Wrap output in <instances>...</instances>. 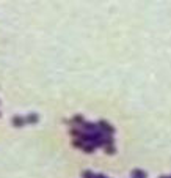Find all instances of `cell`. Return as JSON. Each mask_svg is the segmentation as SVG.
<instances>
[{
  "label": "cell",
  "mask_w": 171,
  "mask_h": 178,
  "mask_svg": "<svg viewBox=\"0 0 171 178\" xmlns=\"http://www.w3.org/2000/svg\"><path fill=\"white\" fill-rule=\"evenodd\" d=\"M24 123H25V120H24L22 117H19V115L13 117V125H14L16 128H22V126H24Z\"/></svg>",
  "instance_id": "cell-1"
},
{
  "label": "cell",
  "mask_w": 171,
  "mask_h": 178,
  "mask_svg": "<svg viewBox=\"0 0 171 178\" xmlns=\"http://www.w3.org/2000/svg\"><path fill=\"white\" fill-rule=\"evenodd\" d=\"M27 121H28V123H36V121H38V115H36V114H30V115L27 117Z\"/></svg>",
  "instance_id": "cell-2"
},
{
  "label": "cell",
  "mask_w": 171,
  "mask_h": 178,
  "mask_svg": "<svg viewBox=\"0 0 171 178\" xmlns=\"http://www.w3.org/2000/svg\"><path fill=\"white\" fill-rule=\"evenodd\" d=\"M74 121H77V123H80V121H82V117H80V115H77V117L74 118Z\"/></svg>",
  "instance_id": "cell-3"
},
{
  "label": "cell",
  "mask_w": 171,
  "mask_h": 178,
  "mask_svg": "<svg viewBox=\"0 0 171 178\" xmlns=\"http://www.w3.org/2000/svg\"><path fill=\"white\" fill-rule=\"evenodd\" d=\"M74 147H82V142H79V140H75V142H74Z\"/></svg>",
  "instance_id": "cell-4"
}]
</instances>
